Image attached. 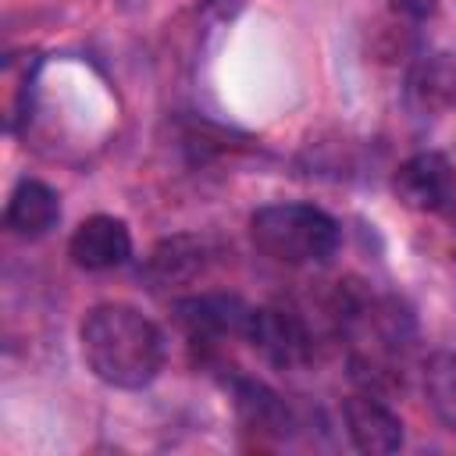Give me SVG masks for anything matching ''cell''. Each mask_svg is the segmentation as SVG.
Returning a JSON list of instances; mask_svg holds the SVG:
<instances>
[{
  "instance_id": "cell-1",
  "label": "cell",
  "mask_w": 456,
  "mask_h": 456,
  "mask_svg": "<svg viewBox=\"0 0 456 456\" xmlns=\"http://www.w3.org/2000/svg\"><path fill=\"white\" fill-rule=\"evenodd\" d=\"M331 317L349 349L353 381L363 392H392L403 385L406 356L413 346V317L392 296H367L360 289H338Z\"/></svg>"
},
{
  "instance_id": "cell-2",
  "label": "cell",
  "mask_w": 456,
  "mask_h": 456,
  "mask_svg": "<svg viewBox=\"0 0 456 456\" xmlns=\"http://www.w3.org/2000/svg\"><path fill=\"white\" fill-rule=\"evenodd\" d=\"M86 367L110 388H146L167 356L164 331L128 303H100L78 328Z\"/></svg>"
},
{
  "instance_id": "cell-3",
  "label": "cell",
  "mask_w": 456,
  "mask_h": 456,
  "mask_svg": "<svg viewBox=\"0 0 456 456\" xmlns=\"http://www.w3.org/2000/svg\"><path fill=\"white\" fill-rule=\"evenodd\" d=\"M256 253L285 267L324 264L338 249V221L310 203H267L249 217Z\"/></svg>"
},
{
  "instance_id": "cell-4",
  "label": "cell",
  "mask_w": 456,
  "mask_h": 456,
  "mask_svg": "<svg viewBox=\"0 0 456 456\" xmlns=\"http://www.w3.org/2000/svg\"><path fill=\"white\" fill-rule=\"evenodd\" d=\"M246 342L274 367H303L314 360L317 349L306 321L296 310H281V306H253Z\"/></svg>"
},
{
  "instance_id": "cell-5",
  "label": "cell",
  "mask_w": 456,
  "mask_h": 456,
  "mask_svg": "<svg viewBox=\"0 0 456 456\" xmlns=\"http://www.w3.org/2000/svg\"><path fill=\"white\" fill-rule=\"evenodd\" d=\"M392 189H395L403 207L420 210V214H438L456 196V171L442 153L420 150L399 164Z\"/></svg>"
},
{
  "instance_id": "cell-6",
  "label": "cell",
  "mask_w": 456,
  "mask_h": 456,
  "mask_svg": "<svg viewBox=\"0 0 456 456\" xmlns=\"http://www.w3.org/2000/svg\"><path fill=\"white\" fill-rule=\"evenodd\" d=\"M403 96L417 118L452 114L456 110V53L452 50L420 53L406 71Z\"/></svg>"
},
{
  "instance_id": "cell-7",
  "label": "cell",
  "mask_w": 456,
  "mask_h": 456,
  "mask_svg": "<svg viewBox=\"0 0 456 456\" xmlns=\"http://www.w3.org/2000/svg\"><path fill=\"white\" fill-rule=\"evenodd\" d=\"M178 324L192 342L214 346L221 338H246L253 306L232 299V296H192L175 306Z\"/></svg>"
},
{
  "instance_id": "cell-8",
  "label": "cell",
  "mask_w": 456,
  "mask_h": 456,
  "mask_svg": "<svg viewBox=\"0 0 456 456\" xmlns=\"http://www.w3.org/2000/svg\"><path fill=\"white\" fill-rule=\"evenodd\" d=\"M68 253L82 271H110L132 256V232L121 217L93 214L75 228Z\"/></svg>"
},
{
  "instance_id": "cell-9",
  "label": "cell",
  "mask_w": 456,
  "mask_h": 456,
  "mask_svg": "<svg viewBox=\"0 0 456 456\" xmlns=\"http://www.w3.org/2000/svg\"><path fill=\"white\" fill-rule=\"evenodd\" d=\"M342 417H346V431L360 452L385 456V452L403 449V420L381 403V395H374V392L349 395L342 406Z\"/></svg>"
},
{
  "instance_id": "cell-10",
  "label": "cell",
  "mask_w": 456,
  "mask_h": 456,
  "mask_svg": "<svg viewBox=\"0 0 456 456\" xmlns=\"http://www.w3.org/2000/svg\"><path fill=\"white\" fill-rule=\"evenodd\" d=\"M57 221H61V200H57V192L46 182L21 178L11 189L7 210H4V224H7L11 235H18V239H43Z\"/></svg>"
},
{
  "instance_id": "cell-11",
  "label": "cell",
  "mask_w": 456,
  "mask_h": 456,
  "mask_svg": "<svg viewBox=\"0 0 456 456\" xmlns=\"http://www.w3.org/2000/svg\"><path fill=\"white\" fill-rule=\"evenodd\" d=\"M424 395L435 417L456 431V353H435L424 367Z\"/></svg>"
},
{
  "instance_id": "cell-12",
  "label": "cell",
  "mask_w": 456,
  "mask_h": 456,
  "mask_svg": "<svg viewBox=\"0 0 456 456\" xmlns=\"http://www.w3.org/2000/svg\"><path fill=\"white\" fill-rule=\"evenodd\" d=\"M399 11H406V14H413V18H424V14H431L435 11V4L438 0H392Z\"/></svg>"
}]
</instances>
